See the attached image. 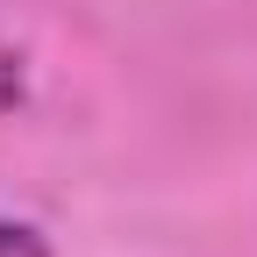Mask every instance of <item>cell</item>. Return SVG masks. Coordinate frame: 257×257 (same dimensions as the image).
Segmentation results:
<instances>
[{
    "instance_id": "cell-1",
    "label": "cell",
    "mask_w": 257,
    "mask_h": 257,
    "mask_svg": "<svg viewBox=\"0 0 257 257\" xmlns=\"http://www.w3.org/2000/svg\"><path fill=\"white\" fill-rule=\"evenodd\" d=\"M22 100V64H15V50L0 43V107H15Z\"/></svg>"
}]
</instances>
